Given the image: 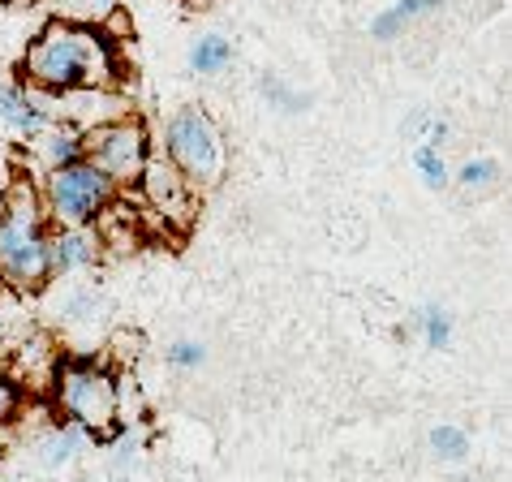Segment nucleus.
<instances>
[{
	"label": "nucleus",
	"instance_id": "1",
	"mask_svg": "<svg viewBox=\"0 0 512 482\" xmlns=\"http://www.w3.org/2000/svg\"><path fill=\"white\" fill-rule=\"evenodd\" d=\"M117 52L95 26L56 18L39 31L22 56L26 87L69 95V91H112L117 82Z\"/></svg>",
	"mask_w": 512,
	"mask_h": 482
},
{
	"label": "nucleus",
	"instance_id": "2",
	"mask_svg": "<svg viewBox=\"0 0 512 482\" xmlns=\"http://www.w3.org/2000/svg\"><path fill=\"white\" fill-rule=\"evenodd\" d=\"M52 405L87 439L121 435V375L104 358H61L52 384Z\"/></svg>",
	"mask_w": 512,
	"mask_h": 482
},
{
	"label": "nucleus",
	"instance_id": "3",
	"mask_svg": "<svg viewBox=\"0 0 512 482\" xmlns=\"http://www.w3.org/2000/svg\"><path fill=\"white\" fill-rule=\"evenodd\" d=\"M164 155L198 194L216 190L220 181L229 177V143H224V130L216 125V117L198 104H181L173 117L164 121Z\"/></svg>",
	"mask_w": 512,
	"mask_h": 482
},
{
	"label": "nucleus",
	"instance_id": "4",
	"mask_svg": "<svg viewBox=\"0 0 512 482\" xmlns=\"http://www.w3.org/2000/svg\"><path fill=\"white\" fill-rule=\"evenodd\" d=\"M39 186H44L48 229H91V220L117 198V186H112L91 160L56 168Z\"/></svg>",
	"mask_w": 512,
	"mask_h": 482
},
{
	"label": "nucleus",
	"instance_id": "5",
	"mask_svg": "<svg viewBox=\"0 0 512 482\" xmlns=\"http://www.w3.org/2000/svg\"><path fill=\"white\" fill-rule=\"evenodd\" d=\"M82 143H87V160L117 190L134 186L142 164L151 160V130L142 125V117H134V112H125V117H117V121L95 125V130L82 134Z\"/></svg>",
	"mask_w": 512,
	"mask_h": 482
},
{
	"label": "nucleus",
	"instance_id": "6",
	"mask_svg": "<svg viewBox=\"0 0 512 482\" xmlns=\"http://www.w3.org/2000/svg\"><path fill=\"white\" fill-rule=\"evenodd\" d=\"M0 280L18 293H44L52 285L48 224L0 216Z\"/></svg>",
	"mask_w": 512,
	"mask_h": 482
},
{
	"label": "nucleus",
	"instance_id": "7",
	"mask_svg": "<svg viewBox=\"0 0 512 482\" xmlns=\"http://www.w3.org/2000/svg\"><path fill=\"white\" fill-rule=\"evenodd\" d=\"M138 198H142V211H151L164 229H190L194 216H198V190L190 186L186 177L168 164L164 151H151V160L142 164L138 173Z\"/></svg>",
	"mask_w": 512,
	"mask_h": 482
},
{
	"label": "nucleus",
	"instance_id": "8",
	"mask_svg": "<svg viewBox=\"0 0 512 482\" xmlns=\"http://www.w3.org/2000/svg\"><path fill=\"white\" fill-rule=\"evenodd\" d=\"M61 345L48 336V332H31L22 340L0 353V366L5 375L18 384V392H31V396H52V384H56V371H61Z\"/></svg>",
	"mask_w": 512,
	"mask_h": 482
},
{
	"label": "nucleus",
	"instance_id": "9",
	"mask_svg": "<svg viewBox=\"0 0 512 482\" xmlns=\"http://www.w3.org/2000/svg\"><path fill=\"white\" fill-rule=\"evenodd\" d=\"M56 121V95L26 87V82H0V130L13 143L26 147L35 134H44Z\"/></svg>",
	"mask_w": 512,
	"mask_h": 482
},
{
	"label": "nucleus",
	"instance_id": "10",
	"mask_svg": "<svg viewBox=\"0 0 512 482\" xmlns=\"http://www.w3.org/2000/svg\"><path fill=\"white\" fill-rule=\"evenodd\" d=\"M91 233H95L104 259H125V254H134L142 241H147V211L125 203V198H112L91 220Z\"/></svg>",
	"mask_w": 512,
	"mask_h": 482
},
{
	"label": "nucleus",
	"instance_id": "11",
	"mask_svg": "<svg viewBox=\"0 0 512 482\" xmlns=\"http://www.w3.org/2000/svg\"><path fill=\"white\" fill-rule=\"evenodd\" d=\"M26 155H31V168H26V173L48 177L56 168L87 160V143H82V130H74V125H65V121H52L44 134H35L31 143H26Z\"/></svg>",
	"mask_w": 512,
	"mask_h": 482
},
{
	"label": "nucleus",
	"instance_id": "12",
	"mask_svg": "<svg viewBox=\"0 0 512 482\" xmlns=\"http://www.w3.org/2000/svg\"><path fill=\"white\" fill-rule=\"evenodd\" d=\"M130 112V104L117 95V91H69V95H56V121L74 125V130H95L104 121H117Z\"/></svg>",
	"mask_w": 512,
	"mask_h": 482
},
{
	"label": "nucleus",
	"instance_id": "13",
	"mask_svg": "<svg viewBox=\"0 0 512 482\" xmlns=\"http://www.w3.org/2000/svg\"><path fill=\"white\" fill-rule=\"evenodd\" d=\"M99 259H104V254H99V241H95L91 229H48V267H52V280L56 276L91 272Z\"/></svg>",
	"mask_w": 512,
	"mask_h": 482
},
{
	"label": "nucleus",
	"instance_id": "14",
	"mask_svg": "<svg viewBox=\"0 0 512 482\" xmlns=\"http://www.w3.org/2000/svg\"><path fill=\"white\" fill-rule=\"evenodd\" d=\"M0 216L9 220H26V224H48V207H44V186L39 177L13 168L5 194H0Z\"/></svg>",
	"mask_w": 512,
	"mask_h": 482
},
{
	"label": "nucleus",
	"instance_id": "15",
	"mask_svg": "<svg viewBox=\"0 0 512 482\" xmlns=\"http://www.w3.org/2000/svg\"><path fill=\"white\" fill-rule=\"evenodd\" d=\"M82 448H87V435H82L74 422H52V427L35 439V457L44 470H65V465H74L82 457Z\"/></svg>",
	"mask_w": 512,
	"mask_h": 482
},
{
	"label": "nucleus",
	"instance_id": "16",
	"mask_svg": "<svg viewBox=\"0 0 512 482\" xmlns=\"http://www.w3.org/2000/svg\"><path fill=\"white\" fill-rule=\"evenodd\" d=\"M104 319H108V302L95 289H69L61 306H56V323L65 332H95Z\"/></svg>",
	"mask_w": 512,
	"mask_h": 482
},
{
	"label": "nucleus",
	"instance_id": "17",
	"mask_svg": "<svg viewBox=\"0 0 512 482\" xmlns=\"http://www.w3.org/2000/svg\"><path fill=\"white\" fill-rule=\"evenodd\" d=\"M444 5L448 0H392V5L371 22V39L375 44H392L396 35H405V26L431 18V13H439Z\"/></svg>",
	"mask_w": 512,
	"mask_h": 482
},
{
	"label": "nucleus",
	"instance_id": "18",
	"mask_svg": "<svg viewBox=\"0 0 512 482\" xmlns=\"http://www.w3.org/2000/svg\"><path fill=\"white\" fill-rule=\"evenodd\" d=\"M452 186H457L465 198L495 194L504 186V164L495 160V155H469L461 168H452Z\"/></svg>",
	"mask_w": 512,
	"mask_h": 482
},
{
	"label": "nucleus",
	"instance_id": "19",
	"mask_svg": "<svg viewBox=\"0 0 512 482\" xmlns=\"http://www.w3.org/2000/svg\"><path fill=\"white\" fill-rule=\"evenodd\" d=\"M409 332H418L426 349H448L452 345V332H457V323H452V310L448 306L426 302V306L414 310V319H409Z\"/></svg>",
	"mask_w": 512,
	"mask_h": 482
},
{
	"label": "nucleus",
	"instance_id": "20",
	"mask_svg": "<svg viewBox=\"0 0 512 482\" xmlns=\"http://www.w3.org/2000/svg\"><path fill=\"white\" fill-rule=\"evenodd\" d=\"M229 61H233V39L220 31H207L190 44V69L203 78H216L220 69H229Z\"/></svg>",
	"mask_w": 512,
	"mask_h": 482
},
{
	"label": "nucleus",
	"instance_id": "21",
	"mask_svg": "<svg viewBox=\"0 0 512 482\" xmlns=\"http://www.w3.org/2000/svg\"><path fill=\"white\" fill-rule=\"evenodd\" d=\"M426 444H431V457L435 461H448V465H461L469 457V431L457 427V422H439V427H431V435H426Z\"/></svg>",
	"mask_w": 512,
	"mask_h": 482
},
{
	"label": "nucleus",
	"instance_id": "22",
	"mask_svg": "<svg viewBox=\"0 0 512 482\" xmlns=\"http://www.w3.org/2000/svg\"><path fill=\"white\" fill-rule=\"evenodd\" d=\"M414 168H418V181L431 194H444L452 186V168L444 160V151H435V147H414Z\"/></svg>",
	"mask_w": 512,
	"mask_h": 482
},
{
	"label": "nucleus",
	"instance_id": "23",
	"mask_svg": "<svg viewBox=\"0 0 512 482\" xmlns=\"http://www.w3.org/2000/svg\"><path fill=\"white\" fill-rule=\"evenodd\" d=\"M263 99L272 104L276 112H284V117H297V112H306L310 108V95L306 91H297V87H289L280 74H263Z\"/></svg>",
	"mask_w": 512,
	"mask_h": 482
},
{
	"label": "nucleus",
	"instance_id": "24",
	"mask_svg": "<svg viewBox=\"0 0 512 482\" xmlns=\"http://www.w3.org/2000/svg\"><path fill=\"white\" fill-rule=\"evenodd\" d=\"M164 362L173 366V371H198V366L207 362V345H203V340H194V336H181V340L168 345Z\"/></svg>",
	"mask_w": 512,
	"mask_h": 482
},
{
	"label": "nucleus",
	"instance_id": "25",
	"mask_svg": "<svg viewBox=\"0 0 512 482\" xmlns=\"http://www.w3.org/2000/svg\"><path fill=\"white\" fill-rule=\"evenodd\" d=\"M435 117H439L435 108L418 104V108L401 121V138H405V143H414V147H422V143H426V134H431V121H435Z\"/></svg>",
	"mask_w": 512,
	"mask_h": 482
},
{
	"label": "nucleus",
	"instance_id": "26",
	"mask_svg": "<svg viewBox=\"0 0 512 482\" xmlns=\"http://www.w3.org/2000/svg\"><path fill=\"white\" fill-rule=\"evenodd\" d=\"M18 409H22V392L5 375V366H0V427H9V422L18 418Z\"/></svg>",
	"mask_w": 512,
	"mask_h": 482
},
{
	"label": "nucleus",
	"instance_id": "27",
	"mask_svg": "<svg viewBox=\"0 0 512 482\" xmlns=\"http://www.w3.org/2000/svg\"><path fill=\"white\" fill-rule=\"evenodd\" d=\"M108 353L117 358V366L134 362L142 353V332H117V336H112V345H108ZM117 366H112V371H117Z\"/></svg>",
	"mask_w": 512,
	"mask_h": 482
},
{
	"label": "nucleus",
	"instance_id": "28",
	"mask_svg": "<svg viewBox=\"0 0 512 482\" xmlns=\"http://www.w3.org/2000/svg\"><path fill=\"white\" fill-rule=\"evenodd\" d=\"M108 482H147L142 470H130V474H108Z\"/></svg>",
	"mask_w": 512,
	"mask_h": 482
},
{
	"label": "nucleus",
	"instance_id": "29",
	"mask_svg": "<svg viewBox=\"0 0 512 482\" xmlns=\"http://www.w3.org/2000/svg\"><path fill=\"white\" fill-rule=\"evenodd\" d=\"M0 289H5V280H0Z\"/></svg>",
	"mask_w": 512,
	"mask_h": 482
}]
</instances>
